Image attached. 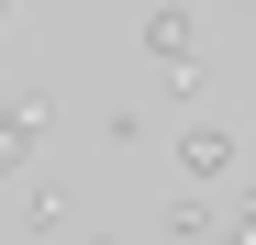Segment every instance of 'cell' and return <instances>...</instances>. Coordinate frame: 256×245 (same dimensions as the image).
Returning <instances> with one entry per match:
<instances>
[{
    "mask_svg": "<svg viewBox=\"0 0 256 245\" xmlns=\"http://www.w3.org/2000/svg\"><path fill=\"white\" fill-rule=\"evenodd\" d=\"M134 45H145V67H156V78H178V90H190V67H200V22L178 12V0H145Z\"/></svg>",
    "mask_w": 256,
    "mask_h": 245,
    "instance_id": "6da1fadb",
    "label": "cell"
},
{
    "mask_svg": "<svg viewBox=\"0 0 256 245\" xmlns=\"http://www.w3.org/2000/svg\"><path fill=\"white\" fill-rule=\"evenodd\" d=\"M34 145H45V90H12V100H0V178H12Z\"/></svg>",
    "mask_w": 256,
    "mask_h": 245,
    "instance_id": "7a4b0ae2",
    "label": "cell"
},
{
    "mask_svg": "<svg viewBox=\"0 0 256 245\" xmlns=\"http://www.w3.org/2000/svg\"><path fill=\"white\" fill-rule=\"evenodd\" d=\"M178 168L190 178H234V134H223V122H190V134H178Z\"/></svg>",
    "mask_w": 256,
    "mask_h": 245,
    "instance_id": "3957f363",
    "label": "cell"
},
{
    "mask_svg": "<svg viewBox=\"0 0 256 245\" xmlns=\"http://www.w3.org/2000/svg\"><path fill=\"white\" fill-rule=\"evenodd\" d=\"M67 223H78V190H56V178H45V190L22 200V234H67Z\"/></svg>",
    "mask_w": 256,
    "mask_h": 245,
    "instance_id": "277c9868",
    "label": "cell"
},
{
    "mask_svg": "<svg viewBox=\"0 0 256 245\" xmlns=\"http://www.w3.org/2000/svg\"><path fill=\"white\" fill-rule=\"evenodd\" d=\"M212 223H234V212H212V200H167V212H156L167 245H178V234H212Z\"/></svg>",
    "mask_w": 256,
    "mask_h": 245,
    "instance_id": "5b68a950",
    "label": "cell"
},
{
    "mask_svg": "<svg viewBox=\"0 0 256 245\" xmlns=\"http://www.w3.org/2000/svg\"><path fill=\"white\" fill-rule=\"evenodd\" d=\"M234 234H256V190H245V200H234Z\"/></svg>",
    "mask_w": 256,
    "mask_h": 245,
    "instance_id": "8992f818",
    "label": "cell"
},
{
    "mask_svg": "<svg viewBox=\"0 0 256 245\" xmlns=\"http://www.w3.org/2000/svg\"><path fill=\"white\" fill-rule=\"evenodd\" d=\"M0 22H12V0H0Z\"/></svg>",
    "mask_w": 256,
    "mask_h": 245,
    "instance_id": "52a82bcc",
    "label": "cell"
}]
</instances>
